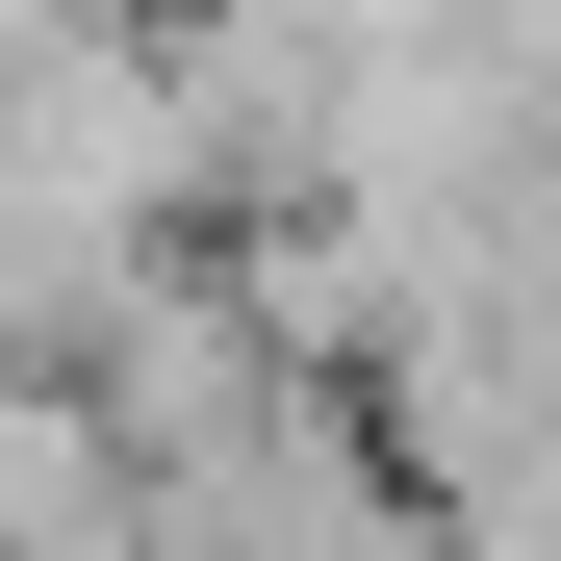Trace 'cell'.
I'll return each instance as SVG.
<instances>
[{
    "instance_id": "6da1fadb",
    "label": "cell",
    "mask_w": 561,
    "mask_h": 561,
    "mask_svg": "<svg viewBox=\"0 0 561 561\" xmlns=\"http://www.w3.org/2000/svg\"><path fill=\"white\" fill-rule=\"evenodd\" d=\"M128 561H153V536H128Z\"/></svg>"
}]
</instances>
